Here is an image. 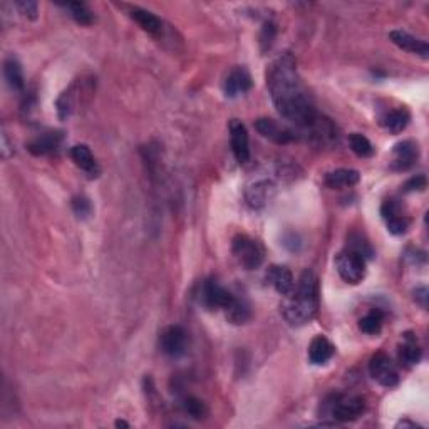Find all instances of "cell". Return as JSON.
I'll use <instances>...</instances> for the list:
<instances>
[{"label": "cell", "mask_w": 429, "mask_h": 429, "mask_svg": "<svg viewBox=\"0 0 429 429\" xmlns=\"http://www.w3.org/2000/svg\"><path fill=\"white\" fill-rule=\"evenodd\" d=\"M3 76H5L7 84L10 86V89L14 91H24L25 81H24V72H22L21 64L17 62L14 58L7 59L3 62Z\"/></svg>", "instance_id": "7402d4cb"}, {"label": "cell", "mask_w": 429, "mask_h": 429, "mask_svg": "<svg viewBox=\"0 0 429 429\" xmlns=\"http://www.w3.org/2000/svg\"><path fill=\"white\" fill-rule=\"evenodd\" d=\"M198 299H200V303H203L207 309L227 310L237 297H235L233 294H230L225 287L220 286L216 280L208 279L200 286Z\"/></svg>", "instance_id": "8992f818"}, {"label": "cell", "mask_w": 429, "mask_h": 429, "mask_svg": "<svg viewBox=\"0 0 429 429\" xmlns=\"http://www.w3.org/2000/svg\"><path fill=\"white\" fill-rule=\"evenodd\" d=\"M382 322H384V314L381 310L374 309L371 310L366 317H362L359 321V329L362 330L364 334H369V336H375V334L381 332L382 329Z\"/></svg>", "instance_id": "cb8c5ba5"}, {"label": "cell", "mask_w": 429, "mask_h": 429, "mask_svg": "<svg viewBox=\"0 0 429 429\" xmlns=\"http://www.w3.org/2000/svg\"><path fill=\"white\" fill-rule=\"evenodd\" d=\"M183 409H185L186 415H188L189 417H193V419H196V421L205 419V417H207V415H208L207 404H205V402L201 399H198L196 396L185 397Z\"/></svg>", "instance_id": "4316f807"}, {"label": "cell", "mask_w": 429, "mask_h": 429, "mask_svg": "<svg viewBox=\"0 0 429 429\" xmlns=\"http://www.w3.org/2000/svg\"><path fill=\"white\" fill-rule=\"evenodd\" d=\"M129 17L141 27L144 32L151 34V36H159L163 30V22L150 10H144L141 7H132L129 10Z\"/></svg>", "instance_id": "ac0fdd59"}, {"label": "cell", "mask_w": 429, "mask_h": 429, "mask_svg": "<svg viewBox=\"0 0 429 429\" xmlns=\"http://www.w3.org/2000/svg\"><path fill=\"white\" fill-rule=\"evenodd\" d=\"M334 352H336V347H334L327 337L317 336L314 337L312 343L309 345V360L314 366H324V364H327L332 359Z\"/></svg>", "instance_id": "2e32d148"}, {"label": "cell", "mask_w": 429, "mask_h": 429, "mask_svg": "<svg viewBox=\"0 0 429 429\" xmlns=\"http://www.w3.org/2000/svg\"><path fill=\"white\" fill-rule=\"evenodd\" d=\"M318 309V288L317 277L314 272L305 270L294 286L290 294L286 295L282 302V315L292 327H301L309 324L315 317Z\"/></svg>", "instance_id": "7a4b0ae2"}, {"label": "cell", "mask_w": 429, "mask_h": 429, "mask_svg": "<svg viewBox=\"0 0 429 429\" xmlns=\"http://www.w3.org/2000/svg\"><path fill=\"white\" fill-rule=\"evenodd\" d=\"M116 428H129V424L126 423V421L117 419V421H116Z\"/></svg>", "instance_id": "d590c367"}, {"label": "cell", "mask_w": 429, "mask_h": 429, "mask_svg": "<svg viewBox=\"0 0 429 429\" xmlns=\"http://www.w3.org/2000/svg\"><path fill=\"white\" fill-rule=\"evenodd\" d=\"M60 141V135L58 132H45V135H40L39 138L32 139L27 144V150L36 156H44V154L52 153V151L58 150Z\"/></svg>", "instance_id": "44dd1931"}, {"label": "cell", "mask_w": 429, "mask_h": 429, "mask_svg": "<svg viewBox=\"0 0 429 429\" xmlns=\"http://www.w3.org/2000/svg\"><path fill=\"white\" fill-rule=\"evenodd\" d=\"M230 143L231 151H233L235 159L240 165H244L250 159V139L248 131H246L245 124L238 119H231L230 123Z\"/></svg>", "instance_id": "30bf717a"}, {"label": "cell", "mask_w": 429, "mask_h": 429, "mask_svg": "<svg viewBox=\"0 0 429 429\" xmlns=\"http://www.w3.org/2000/svg\"><path fill=\"white\" fill-rule=\"evenodd\" d=\"M360 180V174L356 170H347V168H340L336 170V172H330L325 174L324 183L329 186V188L336 189V188H345V186H354L358 185Z\"/></svg>", "instance_id": "ffe728a7"}, {"label": "cell", "mask_w": 429, "mask_h": 429, "mask_svg": "<svg viewBox=\"0 0 429 429\" xmlns=\"http://www.w3.org/2000/svg\"><path fill=\"white\" fill-rule=\"evenodd\" d=\"M409 119H411V116L406 109H394V111H389L382 117V126L393 135H399L409 124Z\"/></svg>", "instance_id": "603a6c76"}, {"label": "cell", "mask_w": 429, "mask_h": 429, "mask_svg": "<svg viewBox=\"0 0 429 429\" xmlns=\"http://www.w3.org/2000/svg\"><path fill=\"white\" fill-rule=\"evenodd\" d=\"M66 9H69L72 19H74V21L78 22V24H81V25H91V24H93L94 15H93V12H91L89 7H87L86 3L72 2V3H67Z\"/></svg>", "instance_id": "83f0119b"}, {"label": "cell", "mask_w": 429, "mask_h": 429, "mask_svg": "<svg viewBox=\"0 0 429 429\" xmlns=\"http://www.w3.org/2000/svg\"><path fill=\"white\" fill-rule=\"evenodd\" d=\"M336 268L344 282L358 286L366 277V258L347 248L336 257Z\"/></svg>", "instance_id": "5b68a950"}, {"label": "cell", "mask_w": 429, "mask_h": 429, "mask_svg": "<svg viewBox=\"0 0 429 429\" xmlns=\"http://www.w3.org/2000/svg\"><path fill=\"white\" fill-rule=\"evenodd\" d=\"M349 146H351V150L354 151L359 158H369L374 154V146H372V143L366 138V136L360 135V132H352V135L349 136Z\"/></svg>", "instance_id": "484cf974"}, {"label": "cell", "mask_w": 429, "mask_h": 429, "mask_svg": "<svg viewBox=\"0 0 429 429\" xmlns=\"http://www.w3.org/2000/svg\"><path fill=\"white\" fill-rule=\"evenodd\" d=\"M426 188V176L424 174H419V176L411 178L408 183L404 185V192H423Z\"/></svg>", "instance_id": "836d02e7"}, {"label": "cell", "mask_w": 429, "mask_h": 429, "mask_svg": "<svg viewBox=\"0 0 429 429\" xmlns=\"http://www.w3.org/2000/svg\"><path fill=\"white\" fill-rule=\"evenodd\" d=\"M267 282L279 292L280 295L286 297L287 294H290L292 288H294V275L288 270L287 267H282V265H272L267 272Z\"/></svg>", "instance_id": "9a60e30c"}, {"label": "cell", "mask_w": 429, "mask_h": 429, "mask_svg": "<svg viewBox=\"0 0 429 429\" xmlns=\"http://www.w3.org/2000/svg\"><path fill=\"white\" fill-rule=\"evenodd\" d=\"M15 7L19 9L24 17L30 19V21H36L37 14H39V9H37L36 2H30V0H21V2H15Z\"/></svg>", "instance_id": "1f68e13d"}, {"label": "cell", "mask_w": 429, "mask_h": 429, "mask_svg": "<svg viewBox=\"0 0 429 429\" xmlns=\"http://www.w3.org/2000/svg\"><path fill=\"white\" fill-rule=\"evenodd\" d=\"M227 314V318L231 322V324H245L246 321L250 318V307L248 303H246L245 301H242V299H235L233 303L229 307V309L225 310Z\"/></svg>", "instance_id": "d4e9b609"}, {"label": "cell", "mask_w": 429, "mask_h": 429, "mask_svg": "<svg viewBox=\"0 0 429 429\" xmlns=\"http://www.w3.org/2000/svg\"><path fill=\"white\" fill-rule=\"evenodd\" d=\"M250 87H252V76H250L246 67H235L227 76L225 84H223V89H225V94L229 97H237L240 94H245L246 91H250Z\"/></svg>", "instance_id": "5bb4252c"}, {"label": "cell", "mask_w": 429, "mask_h": 429, "mask_svg": "<svg viewBox=\"0 0 429 429\" xmlns=\"http://www.w3.org/2000/svg\"><path fill=\"white\" fill-rule=\"evenodd\" d=\"M267 87L277 111L295 126L310 131L318 115L299 78L294 56L287 52L273 60L267 71Z\"/></svg>", "instance_id": "6da1fadb"}, {"label": "cell", "mask_w": 429, "mask_h": 429, "mask_svg": "<svg viewBox=\"0 0 429 429\" xmlns=\"http://www.w3.org/2000/svg\"><path fill=\"white\" fill-rule=\"evenodd\" d=\"M72 210L78 215V218H89L91 213H93V207H91V201L86 198V196H76L72 200Z\"/></svg>", "instance_id": "4dcf8cb0"}, {"label": "cell", "mask_w": 429, "mask_h": 429, "mask_svg": "<svg viewBox=\"0 0 429 429\" xmlns=\"http://www.w3.org/2000/svg\"><path fill=\"white\" fill-rule=\"evenodd\" d=\"M273 39H275V25L268 24V22H267V24L264 25V29H262V34H260L262 49H264V51L270 49Z\"/></svg>", "instance_id": "d6a6232c"}, {"label": "cell", "mask_w": 429, "mask_h": 429, "mask_svg": "<svg viewBox=\"0 0 429 429\" xmlns=\"http://www.w3.org/2000/svg\"><path fill=\"white\" fill-rule=\"evenodd\" d=\"M389 39L393 40V44H396L397 47L402 49V51L413 52V54L421 56L423 59L429 58V45L426 40L417 39V37L404 32V30H391Z\"/></svg>", "instance_id": "7c38bea8"}, {"label": "cell", "mask_w": 429, "mask_h": 429, "mask_svg": "<svg viewBox=\"0 0 429 429\" xmlns=\"http://www.w3.org/2000/svg\"><path fill=\"white\" fill-rule=\"evenodd\" d=\"M386 227L393 235H402V233H406V231H408V229H409V220L401 213L394 215V216H391V218L386 220Z\"/></svg>", "instance_id": "f546056e"}, {"label": "cell", "mask_w": 429, "mask_h": 429, "mask_svg": "<svg viewBox=\"0 0 429 429\" xmlns=\"http://www.w3.org/2000/svg\"><path fill=\"white\" fill-rule=\"evenodd\" d=\"M415 301L419 302V305L423 309L428 307V288L426 287H419L415 290Z\"/></svg>", "instance_id": "e575fe53"}, {"label": "cell", "mask_w": 429, "mask_h": 429, "mask_svg": "<svg viewBox=\"0 0 429 429\" xmlns=\"http://www.w3.org/2000/svg\"><path fill=\"white\" fill-rule=\"evenodd\" d=\"M159 345L161 351L170 358H180L186 352L188 345V334L181 325H170L161 332L159 337Z\"/></svg>", "instance_id": "9c48e42d"}, {"label": "cell", "mask_w": 429, "mask_h": 429, "mask_svg": "<svg viewBox=\"0 0 429 429\" xmlns=\"http://www.w3.org/2000/svg\"><path fill=\"white\" fill-rule=\"evenodd\" d=\"M349 250H352V252L359 253V255H362L364 258H371L372 257V248L371 245L367 244L366 240H364L362 237H360L359 233H352L351 237H349V245H347Z\"/></svg>", "instance_id": "f1b7e54d"}, {"label": "cell", "mask_w": 429, "mask_h": 429, "mask_svg": "<svg viewBox=\"0 0 429 429\" xmlns=\"http://www.w3.org/2000/svg\"><path fill=\"white\" fill-rule=\"evenodd\" d=\"M421 356H423V351H421L419 344H417L416 336L411 332H406L402 336V345L399 347V360L402 362V366H416L421 360Z\"/></svg>", "instance_id": "d6986e66"}, {"label": "cell", "mask_w": 429, "mask_h": 429, "mask_svg": "<svg viewBox=\"0 0 429 429\" xmlns=\"http://www.w3.org/2000/svg\"><path fill=\"white\" fill-rule=\"evenodd\" d=\"M71 158L79 168L82 170L86 174H89V178H96L100 176L101 170L97 166L96 159H94L93 153H91L89 148L86 144H76L74 148L71 150Z\"/></svg>", "instance_id": "e0dca14e"}, {"label": "cell", "mask_w": 429, "mask_h": 429, "mask_svg": "<svg viewBox=\"0 0 429 429\" xmlns=\"http://www.w3.org/2000/svg\"><path fill=\"white\" fill-rule=\"evenodd\" d=\"M231 252L246 270H255L264 264V248L248 235H237L231 244Z\"/></svg>", "instance_id": "277c9868"}, {"label": "cell", "mask_w": 429, "mask_h": 429, "mask_svg": "<svg viewBox=\"0 0 429 429\" xmlns=\"http://www.w3.org/2000/svg\"><path fill=\"white\" fill-rule=\"evenodd\" d=\"M393 154V170H396V172H406L419 158V148H417L415 141H402L394 146Z\"/></svg>", "instance_id": "4fadbf2b"}, {"label": "cell", "mask_w": 429, "mask_h": 429, "mask_svg": "<svg viewBox=\"0 0 429 429\" xmlns=\"http://www.w3.org/2000/svg\"><path fill=\"white\" fill-rule=\"evenodd\" d=\"M366 409V402L359 396H345V394H336L327 402V411L334 423H351L359 419Z\"/></svg>", "instance_id": "3957f363"}, {"label": "cell", "mask_w": 429, "mask_h": 429, "mask_svg": "<svg viewBox=\"0 0 429 429\" xmlns=\"http://www.w3.org/2000/svg\"><path fill=\"white\" fill-rule=\"evenodd\" d=\"M255 129L264 136V138L270 139V141L277 144H287L295 139L294 132H292L290 129L282 126V124L270 119V117H260V119H257Z\"/></svg>", "instance_id": "8fae6325"}, {"label": "cell", "mask_w": 429, "mask_h": 429, "mask_svg": "<svg viewBox=\"0 0 429 429\" xmlns=\"http://www.w3.org/2000/svg\"><path fill=\"white\" fill-rule=\"evenodd\" d=\"M275 192L277 188L272 180H268V178H258V180H253L252 183L246 186L245 200L250 208L260 210V208L267 207L270 203V200L275 196Z\"/></svg>", "instance_id": "ba28073f"}, {"label": "cell", "mask_w": 429, "mask_h": 429, "mask_svg": "<svg viewBox=\"0 0 429 429\" xmlns=\"http://www.w3.org/2000/svg\"><path fill=\"white\" fill-rule=\"evenodd\" d=\"M369 374L378 384L384 387H394L399 382V372H397L389 356L384 352H378V354L372 356L369 362Z\"/></svg>", "instance_id": "52a82bcc"}]
</instances>
